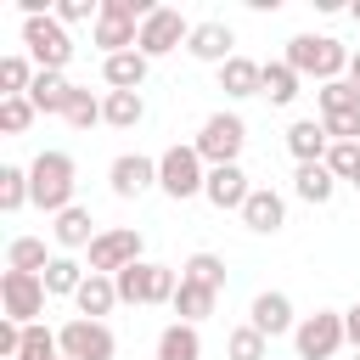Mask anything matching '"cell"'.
<instances>
[{
  "mask_svg": "<svg viewBox=\"0 0 360 360\" xmlns=\"http://www.w3.org/2000/svg\"><path fill=\"white\" fill-rule=\"evenodd\" d=\"M146 68H152V62H146L141 51H124V56H107V62H101V79H107L112 90H141V84H146Z\"/></svg>",
  "mask_w": 360,
  "mask_h": 360,
  "instance_id": "cell-22",
  "label": "cell"
},
{
  "mask_svg": "<svg viewBox=\"0 0 360 360\" xmlns=\"http://www.w3.org/2000/svg\"><path fill=\"white\" fill-rule=\"evenodd\" d=\"M281 62H287L298 79H321V84H332V79L349 73V51H343L332 34H292Z\"/></svg>",
  "mask_w": 360,
  "mask_h": 360,
  "instance_id": "cell-1",
  "label": "cell"
},
{
  "mask_svg": "<svg viewBox=\"0 0 360 360\" xmlns=\"http://www.w3.org/2000/svg\"><path fill=\"white\" fill-rule=\"evenodd\" d=\"M214 304H219V292H214V287H202V281H186V276H180V292H174V304H169V309H174L186 326H197L202 315H214Z\"/></svg>",
  "mask_w": 360,
  "mask_h": 360,
  "instance_id": "cell-21",
  "label": "cell"
},
{
  "mask_svg": "<svg viewBox=\"0 0 360 360\" xmlns=\"http://www.w3.org/2000/svg\"><path fill=\"white\" fill-rule=\"evenodd\" d=\"M158 360H202V338H197V326H186V321L163 326V332H158Z\"/></svg>",
  "mask_w": 360,
  "mask_h": 360,
  "instance_id": "cell-24",
  "label": "cell"
},
{
  "mask_svg": "<svg viewBox=\"0 0 360 360\" xmlns=\"http://www.w3.org/2000/svg\"><path fill=\"white\" fill-rule=\"evenodd\" d=\"M292 343H298V360H332L349 343V326H343L338 309H315L292 326Z\"/></svg>",
  "mask_w": 360,
  "mask_h": 360,
  "instance_id": "cell-6",
  "label": "cell"
},
{
  "mask_svg": "<svg viewBox=\"0 0 360 360\" xmlns=\"http://www.w3.org/2000/svg\"><path fill=\"white\" fill-rule=\"evenodd\" d=\"M56 338H62V354L68 360H112V349H118L112 332H107V321H84V315H73Z\"/></svg>",
  "mask_w": 360,
  "mask_h": 360,
  "instance_id": "cell-11",
  "label": "cell"
},
{
  "mask_svg": "<svg viewBox=\"0 0 360 360\" xmlns=\"http://www.w3.org/2000/svg\"><path fill=\"white\" fill-rule=\"evenodd\" d=\"M17 360H62V338L51 332V326H28L22 332V349H17Z\"/></svg>",
  "mask_w": 360,
  "mask_h": 360,
  "instance_id": "cell-31",
  "label": "cell"
},
{
  "mask_svg": "<svg viewBox=\"0 0 360 360\" xmlns=\"http://www.w3.org/2000/svg\"><path fill=\"white\" fill-rule=\"evenodd\" d=\"M34 62L28 56H0V84H6V96H28V84H34Z\"/></svg>",
  "mask_w": 360,
  "mask_h": 360,
  "instance_id": "cell-36",
  "label": "cell"
},
{
  "mask_svg": "<svg viewBox=\"0 0 360 360\" xmlns=\"http://www.w3.org/2000/svg\"><path fill=\"white\" fill-rule=\"evenodd\" d=\"M180 276H186V281H202V287H214V292H225V259H219V253H191V259L180 264Z\"/></svg>",
  "mask_w": 360,
  "mask_h": 360,
  "instance_id": "cell-29",
  "label": "cell"
},
{
  "mask_svg": "<svg viewBox=\"0 0 360 360\" xmlns=\"http://www.w3.org/2000/svg\"><path fill=\"white\" fill-rule=\"evenodd\" d=\"M354 360H360V354H354Z\"/></svg>",
  "mask_w": 360,
  "mask_h": 360,
  "instance_id": "cell-46",
  "label": "cell"
},
{
  "mask_svg": "<svg viewBox=\"0 0 360 360\" xmlns=\"http://www.w3.org/2000/svg\"><path fill=\"white\" fill-rule=\"evenodd\" d=\"M62 360H68V354H62Z\"/></svg>",
  "mask_w": 360,
  "mask_h": 360,
  "instance_id": "cell-45",
  "label": "cell"
},
{
  "mask_svg": "<svg viewBox=\"0 0 360 360\" xmlns=\"http://www.w3.org/2000/svg\"><path fill=\"white\" fill-rule=\"evenodd\" d=\"M242 141H248V124L236 112H214V118H202V129H197L191 146H197V158L208 169H225V163L242 158Z\"/></svg>",
  "mask_w": 360,
  "mask_h": 360,
  "instance_id": "cell-5",
  "label": "cell"
},
{
  "mask_svg": "<svg viewBox=\"0 0 360 360\" xmlns=\"http://www.w3.org/2000/svg\"><path fill=\"white\" fill-rule=\"evenodd\" d=\"M158 186L174 197V202H186V197H197L202 186H208V169H202V158H197V146H169L163 158H158Z\"/></svg>",
  "mask_w": 360,
  "mask_h": 360,
  "instance_id": "cell-7",
  "label": "cell"
},
{
  "mask_svg": "<svg viewBox=\"0 0 360 360\" xmlns=\"http://www.w3.org/2000/svg\"><path fill=\"white\" fill-rule=\"evenodd\" d=\"M315 101H321V118H332V112H354V107H360V90H354L349 79H332V84L315 90Z\"/></svg>",
  "mask_w": 360,
  "mask_h": 360,
  "instance_id": "cell-34",
  "label": "cell"
},
{
  "mask_svg": "<svg viewBox=\"0 0 360 360\" xmlns=\"http://www.w3.org/2000/svg\"><path fill=\"white\" fill-rule=\"evenodd\" d=\"M84 17H101V0H62L56 6V22L68 28V22H84Z\"/></svg>",
  "mask_w": 360,
  "mask_h": 360,
  "instance_id": "cell-39",
  "label": "cell"
},
{
  "mask_svg": "<svg viewBox=\"0 0 360 360\" xmlns=\"http://www.w3.org/2000/svg\"><path fill=\"white\" fill-rule=\"evenodd\" d=\"M264 96H270L276 107L298 101V73H292L287 62H264Z\"/></svg>",
  "mask_w": 360,
  "mask_h": 360,
  "instance_id": "cell-32",
  "label": "cell"
},
{
  "mask_svg": "<svg viewBox=\"0 0 360 360\" xmlns=\"http://www.w3.org/2000/svg\"><path fill=\"white\" fill-rule=\"evenodd\" d=\"M79 287H84V270H79V259L56 253V259L45 264V292H79Z\"/></svg>",
  "mask_w": 360,
  "mask_h": 360,
  "instance_id": "cell-33",
  "label": "cell"
},
{
  "mask_svg": "<svg viewBox=\"0 0 360 360\" xmlns=\"http://www.w3.org/2000/svg\"><path fill=\"white\" fill-rule=\"evenodd\" d=\"M73 90H79V84H68L62 73H34V84H28V101H34L39 112H68Z\"/></svg>",
  "mask_w": 360,
  "mask_h": 360,
  "instance_id": "cell-23",
  "label": "cell"
},
{
  "mask_svg": "<svg viewBox=\"0 0 360 360\" xmlns=\"http://www.w3.org/2000/svg\"><path fill=\"white\" fill-rule=\"evenodd\" d=\"M349 84H354V90H360V51H354V56H349Z\"/></svg>",
  "mask_w": 360,
  "mask_h": 360,
  "instance_id": "cell-42",
  "label": "cell"
},
{
  "mask_svg": "<svg viewBox=\"0 0 360 360\" xmlns=\"http://www.w3.org/2000/svg\"><path fill=\"white\" fill-rule=\"evenodd\" d=\"M112 281H118V304H174V292H180L174 264H146V259L118 270Z\"/></svg>",
  "mask_w": 360,
  "mask_h": 360,
  "instance_id": "cell-3",
  "label": "cell"
},
{
  "mask_svg": "<svg viewBox=\"0 0 360 360\" xmlns=\"http://www.w3.org/2000/svg\"><path fill=\"white\" fill-rule=\"evenodd\" d=\"M292 191H298L304 202H332V191H338V174H332L326 163H298V174H292Z\"/></svg>",
  "mask_w": 360,
  "mask_h": 360,
  "instance_id": "cell-26",
  "label": "cell"
},
{
  "mask_svg": "<svg viewBox=\"0 0 360 360\" xmlns=\"http://www.w3.org/2000/svg\"><path fill=\"white\" fill-rule=\"evenodd\" d=\"M326 169H332L338 180H354V174H360V141H332Z\"/></svg>",
  "mask_w": 360,
  "mask_h": 360,
  "instance_id": "cell-37",
  "label": "cell"
},
{
  "mask_svg": "<svg viewBox=\"0 0 360 360\" xmlns=\"http://www.w3.org/2000/svg\"><path fill=\"white\" fill-rule=\"evenodd\" d=\"M101 118H107L112 129H135V124L146 118V101H141V90H107V101H101Z\"/></svg>",
  "mask_w": 360,
  "mask_h": 360,
  "instance_id": "cell-25",
  "label": "cell"
},
{
  "mask_svg": "<svg viewBox=\"0 0 360 360\" xmlns=\"http://www.w3.org/2000/svg\"><path fill=\"white\" fill-rule=\"evenodd\" d=\"M248 315H253V326H259L264 338H281V332H292V304H287V292H259Z\"/></svg>",
  "mask_w": 360,
  "mask_h": 360,
  "instance_id": "cell-18",
  "label": "cell"
},
{
  "mask_svg": "<svg viewBox=\"0 0 360 360\" xmlns=\"http://www.w3.org/2000/svg\"><path fill=\"white\" fill-rule=\"evenodd\" d=\"M0 309H6V321L34 326V315H45V276L6 270V276H0Z\"/></svg>",
  "mask_w": 360,
  "mask_h": 360,
  "instance_id": "cell-9",
  "label": "cell"
},
{
  "mask_svg": "<svg viewBox=\"0 0 360 360\" xmlns=\"http://www.w3.org/2000/svg\"><path fill=\"white\" fill-rule=\"evenodd\" d=\"M202 197H208L214 208H236V214H242V202L253 197V186H248L242 163H225V169H208V186H202Z\"/></svg>",
  "mask_w": 360,
  "mask_h": 360,
  "instance_id": "cell-14",
  "label": "cell"
},
{
  "mask_svg": "<svg viewBox=\"0 0 360 360\" xmlns=\"http://www.w3.org/2000/svg\"><path fill=\"white\" fill-rule=\"evenodd\" d=\"M231 45H236L231 22H197V28H191V39H186V51H191L197 62H219V68H225V62L236 56Z\"/></svg>",
  "mask_w": 360,
  "mask_h": 360,
  "instance_id": "cell-15",
  "label": "cell"
},
{
  "mask_svg": "<svg viewBox=\"0 0 360 360\" xmlns=\"http://www.w3.org/2000/svg\"><path fill=\"white\" fill-rule=\"evenodd\" d=\"M51 236H56L62 248H90V242H96L101 231H96V219H90V208H79V202H73V208H62V214H56V225H51Z\"/></svg>",
  "mask_w": 360,
  "mask_h": 360,
  "instance_id": "cell-19",
  "label": "cell"
},
{
  "mask_svg": "<svg viewBox=\"0 0 360 360\" xmlns=\"http://www.w3.org/2000/svg\"><path fill=\"white\" fill-rule=\"evenodd\" d=\"M225 354H231V360H264V354H270V338L248 321V326H236V332L225 338Z\"/></svg>",
  "mask_w": 360,
  "mask_h": 360,
  "instance_id": "cell-30",
  "label": "cell"
},
{
  "mask_svg": "<svg viewBox=\"0 0 360 360\" xmlns=\"http://www.w3.org/2000/svg\"><path fill=\"white\" fill-rule=\"evenodd\" d=\"M22 45H28V62H34L39 73H62L68 56H73V39H68V28L56 22V11H51V17H28V22H22Z\"/></svg>",
  "mask_w": 360,
  "mask_h": 360,
  "instance_id": "cell-4",
  "label": "cell"
},
{
  "mask_svg": "<svg viewBox=\"0 0 360 360\" xmlns=\"http://www.w3.org/2000/svg\"><path fill=\"white\" fill-rule=\"evenodd\" d=\"M287 152H292L298 163H326V152H332L326 124H321V118H298V124L287 129Z\"/></svg>",
  "mask_w": 360,
  "mask_h": 360,
  "instance_id": "cell-16",
  "label": "cell"
},
{
  "mask_svg": "<svg viewBox=\"0 0 360 360\" xmlns=\"http://www.w3.org/2000/svg\"><path fill=\"white\" fill-rule=\"evenodd\" d=\"M343 326H349V343L360 349V304H354V309H343Z\"/></svg>",
  "mask_w": 360,
  "mask_h": 360,
  "instance_id": "cell-41",
  "label": "cell"
},
{
  "mask_svg": "<svg viewBox=\"0 0 360 360\" xmlns=\"http://www.w3.org/2000/svg\"><path fill=\"white\" fill-rule=\"evenodd\" d=\"M349 17H354V22H360V0H354V6H349Z\"/></svg>",
  "mask_w": 360,
  "mask_h": 360,
  "instance_id": "cell-43",
  "label": "cell"
},
{
  "mask_svg": "<svg viewBox=\"0 0 360 360\" xmlns=\"http://www.w3.org/2000/svg\"><path fill=\"white\" fill-rule=\"evenodd\" d=\"M242 225H248V231H259V236H276V231L287 225V202H281V191L253 186V197L242 202Z\"/></svg>",
  "mask_w": 360,
  "mask_h": 360,
  "instance_id": "cell-13",
  "label": "cell"
},
{
  "mask_svg": "<svg viewBox=\"0 0 360 360\" xmlns=\"http://www.w3.org/2000/svg\"><path fill=\"white\" fill-rule=\"evenodd\" d=\"M56 253H45V242L39 236H11V248H6V270H28V276H45V264H51Z\"/></svg>",
  "mask_w": 360,
  "mask_h": 360,
  "instance_id": "cell-27",
  "label": "cell"
},
{
  "mask_svg": "<svg viewBox=\"0 0 360 360\" xmlns=\"http://www.w3.org/2000/svg\"><path fill=\"white\" fill-rule=\"evenodd\" d=\"M191 28H197V22H186L174 6H158V11L141 22V45H135V51H141L146 62H152V56H169V51H180V45L191 39Z\"/></svg>",
  "mask_w": 360,
  "mask_h": 360,
  "instance_id": "cell-10",
  "label": "cell"
},
{
  "mask_svg": "<svg viewBox=\"0 0 360 360\" xmlns=\"http://www.w3.org/2000/svg\"><path fill=\"white\" fill-rule=\"evenodd\" d=\"M129 264H141V231L135 225H112L90 242V276H118Z\"/></svg>",
  "mask_w": 360,
  "mask_h": 360,
  "instance_id": "cell-8",
  "label": "cell"
},
{
  "mask_svg": "<svg viewBox=\"0 0 360 360\" xmlns=\"http://www.w3.org/2000/svg\"><path fill=\"white\" fill-rule=\"evenodd\" d=\"M62 118H68L73 129H90V124L101 118V101H96L90 90H73V101H68V112H62Z\"/></svg>",
  "mask_w": 360,
  "mask_h": 360,
  "instance_id": "cell-38",
  "label": "cell"
},
{
  "mask_svg": "<svg viewBox=\"0 0 360 360\" xmlns=\"http://www.w3.org/2000/svg\"><path fill=\"white\" fill-rule=\"evenodd\" d=\"M22 202H34V197H28V169L0 163V214H17Z\"/></svg>",
  "mask_w": 360,
  "mask_h": 360,
  "instance_id": "cell-28",
  "label": "cell"
},
{
  "mask_svg": "<svg viewBox=\"0 0 360 360\" xmlns=\"http://www.w3.org/2000/svg\"><path fill=\"white\" fill-rule=\"evenodd\" d=\"M107 180H112V197H141V191H152L158 186V158H141V152H124V158H112V169H107Z\"/></svg>",
  "mask_w": 360,
  "mask_h": 360,
  "instance_id": "cell-12",
  "label": "cell"
},
{
  "mask_svg": "<svg viewBox=\"0 0 360 360\" xmlns=\"http://www.w3.org/2000/svg\"><path fill=\"white\" fill-rule=\"evenodd\" d=\"M349 186H354V191H360V174H354V180H349Z\"/></svg>",
  "mask_w": 360,
  "mask_h": 360,
  "instance_id": "cell-44",
  "label": "cell"
},
{
  "mask_svg": "<svg viewBox=\"0 0 360 360\" xmlns=\"http://www.w3.org/2000/svg\"><path fill=\"white\" fill-rule=\"evenodd\" d=\"M34 118H39V107H34L28 96H0V129H6V135H22Z\"/></svg>",
  "mask_w": 360,
  "mask_h": 360,
  "instance_id": "cell-35",
  "label": "cell"
},
{
  "mask_svg": "<svg viewBox=\"0 0 360 360\" xmlns=\"http://www.w3.org/2000/svg\"><path fill=\"white\" fill-rule=\"evenodd\" d=\"M28 197H34V208H45V214L73 208V158H68V152H39V158L28 163Z\"/></svg>",
  "mask_w": 360,
  "mask_h": 360,
  "instance_id": "cell-2",
  "label": "cell"
},
{
  "mask_svg": "<svg viewBox=\"0 0 360 360\" xmlns=\"http://www.w3.org/2000/svg\"><path fill=\"white\" fill-rule=\"evenodd\" d=\"M22 332H28V326H17V321H0V354H6V360H17V349H22Z\"/></svg>",
  "mask_w": 360,
  "mask_h": 360,
  "instance_id": "cell-40",
  "label": "cell"
},
{
  "mask_svg": "<svg viewBox=\"0 0 360 360\" xmlns=\"http://www.w3.org/2000/svg\"><path fill=\"white\" fill-rule=\"evenodd\" d=\"M219 90H225V96H264V62L231 56V62L219 68Z\"/></svg>",
  "mask_w": 360,
  "mask_h": 360,
  "instance_id": "cell-17",
  "label": "cell"
},
{
  "mask_svg": "<svg viewBox=\"0 0 360 360\" xmlns=\"http://www.w3.org/2000/svg\"><path fill=\"white\" fill-rule=\"evenodd\" d=\"M73 304H79L84 321H101V315L118 304V281H112V276H84V287L73 292Z\"/></svg>",
  "mask_w": 360,
  "mask_h": 360,
  "instance_id": "cell-20",
  "label": "cell"
}]
</instances>
